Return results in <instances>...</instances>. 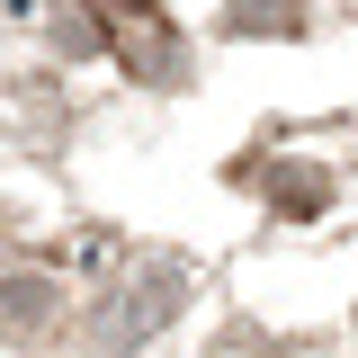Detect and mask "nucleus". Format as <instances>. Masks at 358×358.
Here are the masks:
<instances>
[{
  "mask_svg": "<svg viewBox=\"0 0 358 358\" xmlns=\"http://www.w3.org/2000/svg\"><path fill=\"white\" fill-rule=\"evenodd\" d=\"M108 45L126 54L143 81H171L179 72V45H171V27H162L152 9H108Z\"/></svg>",
  "mask_w": 358,
  "mask_h": 358,
  "instance_id": "1",
  "label": "nucleus"
},
{
  "mask_svg": "<svg viewBox=\"0 0 358 358\" xmlns=\"http://www.w3.org/2000/svg\"><path fill=\"white\" fill-rule=\"evenodd\" d=\"M171 296H179V278H162V268H152V278H143V287H134V296H117V305H126V313H108V322H99V331H108V341H117V350H126V341H143V331H152V322H171Z\"/></svg>",
  "mask_w": 358,
  "mask_h": 358,
  "instance_id": "2",
  "label": "nucleus"
},
{
  "mask_svg": "<svg viewBox=\"0 0 358 358\" xmlns=\"http://www.w3.org/2000/svg\"><path fill=\"white\" fill-rule=\"evenodd\" d=\"M224 27L233 36H296L305 27V0H224Z\"/></svg>",
  "mask_w": 358,
  "mask_h": 358,
  "instance_id": "3",
  "label": "nucleus"
},
{
  "mask_svg": "<svg viewBox=\"0 0 358 358\" xmlns=\"http://www.w3.org/2000/svg\"><path fill=\"white\" fill-rule=\"evenodd\" d=\"M45 313H54L45 278H0V331H45Z\"/></svg>",
  "mask_w": 358,
  "mask_h": 358,
  "instance_id": "4",
  "label": "nucleus"
},
{
  "mask_svg": "<svg viewBox=\"0 0 358 358\" xmlns=\"http://www.w3.org/2000/svg\"><path fill=\"white\" fill-rule=\"evenodd\" d=\"M268 197H278V215H313L331 188H322V171H268Z\"/></svg>",
  "mask_w": 358,
  "mask_h": 358,
  "instance_id": "5",
  "label": "nucleus"
},
{
  "mask_svg": "<svg viewBox=\"0 0 358 358\" xmlns=\"http://www.w3.org/2000/svg\"><path fill=\"white\" fill-rule=\"evenodd\" d=\"M117 9H143V0H117Z\"/></svg>",
  "mask_w": 358,
  "mask_h": 358,
  "instance_id": "6",
  "label": "nucleus"
}]
</instances>
